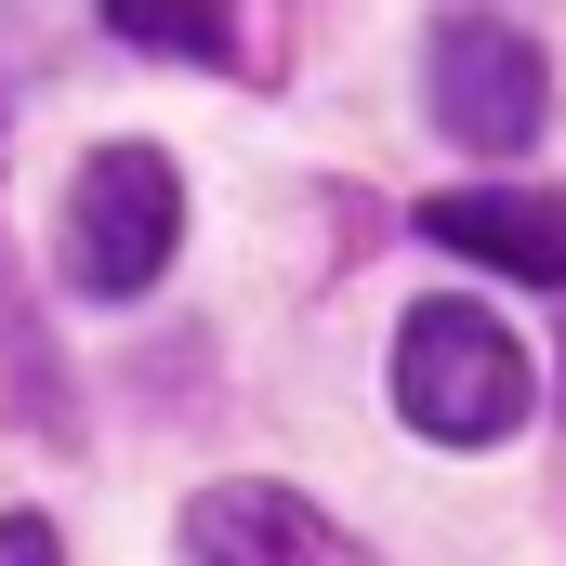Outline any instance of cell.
Listing matches in <instances>:
<instances>
[{
    "label": "cell",
    "mask_w": 566,
    "mask_h": 566,
    "mask_svg": "<svg viewBox=\"0 0 566 566\" xmlns=\"http://www.w3.org/2000/svg\"><path fill=\"white\" fill-rule=\"evenodd\" d=\"M0 566H66V541H53V514H0Z\"/></svg>",
    "instance_id": "obj_7"
},
{
    "label": "cell",
    "mask_w": 566,
    "mask_h": 566,
    "mask_svg": "<svg viewBox=\"0 0 566 566\" xmlns=\"http://www.w3.org/2000/svg\"><path fill=\"white\" fill-rule=\"evenodd\" d=\"M422 106H434V133L461 158H527L541 119H554V66H541V40L514 13L461 0V13H434V40H422Z\"/></svg>",
    "instance_id": "obj_3"
},
{
    "label": "cell",
    "mask_w": 566,
    "mask_h": 566,
    "mask_svg": "<svg viewBox=\"0 0 566 566\" xmlns=\"http://www.w3.org/2000/svg\"><path fill=\"white\" fill-rule=\"evenodd\" d=\"M422 238L488 264V277H514V290H566V198L554 185H448V198H422Z\"/></svg>",
    "instance_id": "obj_5"
},
{
    "label": "cell",
    "mask_w": 566,
    "mask_h": 566,
    "mask_svg": "<svg viewBox=\"0 0 566 566\" xmlns=\"http://www.w3.org/2000/svg\"><path fill=\"white\" fill-rule=\"evenodd\" d=\"M185 251V171L158 145H93L80 185H66V224H53V264L80 303H145Z\"/></svg>",
    "instance_id": "obj_2"
},
{
    "label": "cell",
    "mask_w": 566,
    "mask_h": 566,
    "mask_svg": "<svg viewBox=\"0 0 566 566\" xmlns=\"http://www.w3.org/2000/svg\"><path fill=\"white\" fill-rule=\"evenodd\" d=\"M106 27L158 66H224L238 53V0H106Z\"/></svg>",
    "instance_id": "obj_6"
},
{
    "label": "cell",
    "mask_w": 566,
    "mask_h": 566,
    "mask_svg": "<svg viewBox=\"0 0 566 566\" xmlns=\"http://www.w3.org/2000/svg\"><path fill=\"white\" fill-rule=\"evenodd\" d=\"M185 566H382V554L277 474H224L185 501Z\"/></svg>",
    "instance_id": "obj_4"
},
{
    "label": "cell",
    "mask_w": 566,
    "mask_h": 566,
    "mask_svg": "<svg viewBox=\"0 0 566 566\" xmlns=\"http://www.w3.org/2000/svg\"><path fill=\"white\" fill-rule=\"evenodd\" d=\"M396 409L434 448H501V434L541 409V369H527V343L488 303L434 290V303H409V329H396Z\"/></svg>",
    "instance_id": "obj_1"
}]
</instances>
